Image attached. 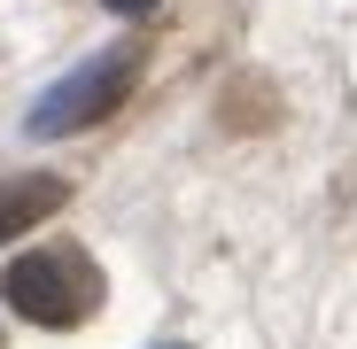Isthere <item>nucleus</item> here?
I'll list each match as a JSON object with an SVG mask.
<instances>
[{
	"instance_id": "4",
	"label": "nucleus",
	"mask_w": 357,
	"mask_h": 349,
	"mask_svg": "<svg viewBox=\"0 0 357 349\" xmlns=\"http://www.w3.org/2000/svg\"><path fill=\"white\" fill-rule=\"evenodd\" d=\"M101 8H116V16H148L155 0H101Z\"/></svg>"
},
{
	"instance_id": "1",
	"label": "nucleus",
	"mask_w": 357,
	"mask_h": 349,
	"mask_svg": "<svg viewBox=\"0 0 357 349\" xmlns=\"http://www.w3.org/2000/svg\"><path fill=\"white\" fill-rule=\"evenodd\" d=\"M0 295H8V311L31 318V326H78L101 303V279H93V264L78 249H39V256H16L8 264Z\"/></svg>"
},
{
	"instance_id": "3",
	"label": "nucleus",
	"mask_w": 357,
	"mask_h": 349,
	"mask_svg": "<svg viewBox=\"0 0 357 349\" xmlns=\"http://www.w3.org/2000/svg\"><path fill=\"white\" fill-rule=\"evenodd\" d=\"M63 202H70V179H54V171H24V179H0V241L31 233L39 217H54Z\"/></svg>"
},
{
	"instance_id": "2",
	"label": "nucleus",
	"mask_w": 357,
	"mask_h": 349,
	"mask_svg": "<svg viewBox=\"0 0 357 349\" xmlns=\"http://www.w3.org/2000/svg\"><path fill=\"white\" fill-rule=\"evenodd\" d=\"M132 93V54H93L86 70H70L63 86H47L39 101H31V116H24V132L31 140H63V132H86V125H101V116Z\"/></svg>"
}]
</instances>
